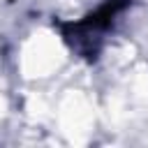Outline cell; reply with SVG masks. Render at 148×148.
I'll return each mask as SVG.
<instances>
[{"label":"cell","instance_id":"1","mask_svg":"<svg viewBox=\"0 0 148 148\" xmlns=\"http://www.w3.org/2000/svg\"><path fill=\"white\" fill-rule=\"evenodd\" d=\"M127 5V0H106L95 14H88L83 21L76 23H62V35L65 39L86 58H95L106 30L111 28V23L116 21V16L123 12V7Z\"/></svg>","mask_w":148,"mask_h":148}]
</instances>
